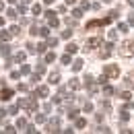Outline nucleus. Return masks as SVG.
I'll list each match as a JSON object with an SVG mask.
<instances>
[{
    "label": "nucleus",
    "mask_w": 134,
    "mask_h": 134,
    "mask_svg": "<svg viewBox=\"0 0 134 134\" xmlns=\"http://www.w3.org/2000/svg\"><path fill=\"white\" fill-rule=\"evenodd\" d=\"M120 54H122V56H126V58H128V56H132V54H134V41H124V43H122V48H120Z\"/></svg>",
    "instance_id": "obj_1"
},
{
    "label": "nucleus",
    "mask_w": 134,
    "mask_h": 134,
    "mask_svg": "<svg viewBox=\"0 0 134 134\" xmlns=\"http://www.w3.org/2000/svg\"><path fill=\"white\" fill-rule=\"evenodd\" d=\"M46 17H48V25H50V27H58V19H56V15H54V13H46Z\"/></svg>",
    "instance_id": "obj_2"
},
{
    "label": "nucleus",
    "mask_w": 134,
    "mask_h": 134,
    "mask_svg": "<svg viewBox=\"0 0 134 134\" xmlns=\"http://www.w3.org/2000/svg\"><path fill=\"white\" fill-rule=\"evenodd\" d=\"M10 97H13V91H10V89H4V91H0V99H2V101H8Z\"/></svg>",
    "instance_id": "obj_3"
},
{
    "label": "nucleus",
    "mask_w": 134,
    "mask_h": 134,
    "mask_svg": "<svg viewBox=\"0 0 134 134\" xmlns=\"http://www.w3.org/2000/svg\"><path fill=\"white\" fill-rule=\"evenodd\" d=\"M58 126H60V124H58V120H52L50 124H48V132H60V130H58Z\"/></svg>",
    "instance_id": "obj_4"
},
{
    "label": "nucleus",
    "mask_w": 134,
    "mask_h": 134,
    "mask_svg": "<svg viewBox=\"0 0 134 134\" xmlns=\"http://www.w3.org/2000/svg\"><path fill=\"white\" fill-rule=\"evenodd\" d=\"M105 74L107 76H118V68L116 66H105Z\"/></svg>",
    "instance_id": "obj_5"
},
{
    "label": "nucleus",
    "mask_w": 134,
    "mask_h": 134,
    "mask_svg": "<svg viewBox=\"0 0 134 134\" xmlns=\"http://www.w3.org/2000/svg\"><path fill=\"white\" fill-rule=\"evenodd\" d=\"M101 43V39H97V37H93V39H89V41H87V46H89V48H95V46H99Z\"/></svg>",
    "instance_id": "obj_6"
},
{
    "label": "nucleus",
    "mask_w": 134,
    "mask_h": 134,
    "mask_svg": "<svg viewBox=\"0 0 134 134\" xmlns=\"http://www.w3.org/2000/svg\"><path fill=\"white\" fill-rule=\"evenodd\" d=\"M83 60H76V62H74V64H72V70H74V72H79V70H81V68H83Z\"/></svg>",
    "instance_id": "obj_7"
},
{
    "label": "nucleus",
    "mask_w": 134,
    "mask_h": 134,
    "mask_svg": "<svg viewBox=\"0 0 134 134\" xmlns=\"http://www.w3.org/2000/svg\"><path fill=\"white\" fill-rule=\"evenodd\" d=\"M58 79H60V74H58V72H52V74H50V83H52V85L58 83Z\"/></svg>",
    "instance_id": "obj_8"
},
{
    "label": "nucleus",
    "mask_w": 134,
    "mask_h": 134,
    "mask_svg": "<svg viewBox=\"0 0 134 134\" xmlns=\"http://www.w3.org/2000/svg\"><path fill=\"white\" fill-rule=\"evenodd\" d=\"M37 95H41V97H48V87H39V89H37Z\"/></svg>",
    "instance_id": "obj_9"
},
{
    "label": "nucleus",
    "mask_w": 134,
    "mask_h": 134,
    "mask_svg": "<svg viewBox=\"0 0 134 134\" xmlns=\"http://www.w3.org/2000/svg\"><path fill=\"white\" fill-rule=\"evenodd\" d=\"M85 126H87V120H85V118H79V120H76V128H85Z\"/></svg>",
    "instance_id": "obj_10"
},
{
    "label": "nucleus",
    "mask_w": 134,
    "mask_h": 134,
    "mask_svg": "<svg viewBox=\"0 0 134 134\" xmlns=\"http://www.w3.org/2000/svg\"><path fill=\"white\" fill-rule=\"evenodd\" d=\"M76 50H79V46H76V43H70V46L66 48V52H68V54H74Z\"/></svg>",
    "instance_id": "obj_11"
},
{
    "label": "nucleus",
    "mask_w": 134,
    "mask_h": 134,
    "mask_svg": "<svg viewBox=\"0 0 134 134\" xmlns=\"http://www.w3.org/2000/svg\"><path fill=\"white\" fill-rule=\"evenodd\" d=\"M72 17H74V19H81V17H83V10H81V8H74V10H72Z\"/></svg>",
    "instance_id": "obj_12"
},
{
    "label": "nucleus",
    "mask_w": 134,
    "mask_h": 134,
    "mask_svg": "<svg viewBox=\"0 0 134 134\" xmlns=\"http://www.w3.org/2000/svg\"><path fill=\"white\" fill-rule=\"evenodd\" d=\"M31 13H33V15H39V13H41V6H39V4H33V6H31Z\"/></svg>",
    "instance_id": "obj_13"
},
{
    "label": "nucleus",
    "mask_w": 134,
    "mask_h": 134,
    "mask_svg": "<svg viewBox=\"0 0 134 134\" xmlns=\"http://www.w3.org/2000/svg\"><path fill=\"white\" fill-rule=\"evenodd\" d=\"M54 60H56V54H54V52L46 54V62H54Z\"/></svg>",
    "instance_id": "obj_14"
},
{
    "label": "nucleus",
    "mask_w": 134,
    "mask_h": 134,
    "mask_svg": "<svg viewBox=\"0 0 134 134\" xmlns=\"http://www.w3.org/2000/svg\"><path fill=\"white\" fill-rule=\"evenodd\" d=\"M79 87H81V83H79L76 79H72V81H70V89H74V91H76Z\"/></svg>",
    "instance_id": "obj_15"
},
{
    "label": "nucleus",
    "mask_w": 134,
    "mask_h": 134,
    "mask_svg": "<svg viewBox=\"0 0 134 134\" xmlns=\"http://www.w3.org/2000/svg\"><path fill=\"white\" fill-rule=\"evenodd\" d=\"M62 64H66V66H68V64H72V60H70L68 54H66V56H62Z\"/></svg>",
    "instance_id": "obj_16"
},
{
    "label": "nucleus",
    "mask_w": 134,
    "mask_h": 134,
    "mask_svg": "<svg viewBox=\"0 0 134 134\" xmlns=\"http://www.w3.org/2000/svg\"><path fill=\"white\" fill-rule=\"evenodd\" d=\"M48 33H50V29H48V27H43V29H39V35H41V37H48Z\"/></svg>",
    "instance_id": "obj_17"
},
{
    "label": "nucleus",
    "mask_w": 134,
    "mask_h": 134,
    "mask_svg": "<svg viewBox=\"0 0 134 134\" xmlns=\"http://www.w3.org/2000/svg\"><path fill=\"white\" fill-rule=\"evenodd\" d=\"M0 39H2V41H8V39H10V31H8V33H0Z\"/></svg>",
    "instance_id": "obj_18"
},
{
    "label": "nucleus",
    "mask_w": 134,
    "mask_h": 134,
    "mask_svg": "<svg viewBox=\"0 0 134 134\" xmlns=\"http://www.w3.org/2000/svg\"><path fill=\"white\" fill-rule=\"evenodd\" d=\"M0 52H2L4 56H8V54H10V48H8V46H2V48H0Z\"/></svg>",
    "instance_id": "obj_19"
},
{
    "label": "nucleus",
    "mask_w": 134,
    "mask_h": 134,
    "mask_svg": "<svg viewBox=\"0 0 134 134\" xmlns=\"http://www.w3.org/2000/svg\"><path fill=\"white\" fill-rule=\"evenodd\" d=\"M35 122H39V124L46 122V116H43V114H37V116H35Z\"/></svg>",
    "instance_id": "obj_20"
},
{
    "label": "nucleus",
    "mask_w": 134,
    "mask_h": 134,
    "mask_svg": "<svg viewBox=\"0 0 134 134\" xmlns=\"http://www.w3.org/2000/svg\"><path fill=\"white\" fill-rule=\"evenodd\" d=\"M19 33H21L19 27H17V25H13V27H10V35H19Z\"/></svg>",
    "instance_id": "obj_21"
},
{
    "label": "nucleus",
    "mask_w": 134,
    "mask_h": 134,
    "mask_svg": "<svg viewBox=\"0 0 134 134\" xmlns=\"http://www.w3.org/2000/svg\"><path fill=\"white\" fill-rule=\"evenodd\" d=\"M46 48H48L46 43H39V46H37V52H39V54H43V52H46Z\"/></svg>",
    "instance_id": "obj_22"
},
{
    "label": "nucleus",
    "mask_w": 134,
    "mask_h": 134,
    "mask_svg": "<svg viewBox=\"0 0 134 134\" xmlns=\"http://www.w3.org/2000/svg\"><path fill=\"white\" fill-rule=\"evenodd\" d=\"M21 60H25V54H23V52H21V54H17V56H15V62H21Z\"/></svg>",
    "instance_id": "obj_23"
},
{
    "label": "nucleus",
    "mask_w": 134,
    "mask_h": 134,
    "mask_svg": "<svg viewBox=\"0 0 134 134\" xmlns=\"http://www.w3.org/2000/svg\"><path fill=\"white\" fill-rule=\"evenodd\" d=\"M25 124H27V122H25L23 118H21V120H17V128H25Z\"/></svg>",
    "instance_id": "obj_24"
},
{
    "label": "nucleus",
    "mask_w": 134,
    "mask_h": 134,
    "mask_svg": "<svg viewBox=\"0 0 134 134\" xmlns=\"http://www.w3.org/2000/svg\"><path fill=\"white\" fill-rule=\"evenodd\" d=\"M128 118H130V114H128V111H122V116H120V120H122V122H126Z\"/></svg>",
    "instance_id": "obj_25"
},
{
    "label": "nucleus",
    "mask_w": 134,
    "mask_h": 134,
    "mask_svg": "<svg viewBox=\"0 0 134 134\" xmlns=\"http://www.w3.org/2000/svg\"><path fill=\"white\" fill-rule=\"evenodd\" d=\"M4 132H6V134H13V132H15V128H13V126H4Z\"/></svg>",
    "instance_id": "obj_26"
},
{
    "label": "nucleus",
    "mask_w": 134,
    "mask_h": 134,
    "mask_svg": "<svg viewBox=\"0 0 134 134\" xmlns=\"http://www.w3.org/2000/svg\"><path fill=\"white\" fill-rule=\"evenodd\" d=\"M103 93H105V95H111V93H114V89H111V87H105V89H103Z\"/></svg>",
    "instance_id": "obj_27"
},
{
    "label": "nucleus",
    "mask_w": 134,
    "mask_h": 134,
    "mask_svg": "<svg viewBox=\"0 0 134 134\" xmlns=\"http://www.w3.org/2000/svg\"><path fill=\"white\" fill-rule=\"evenodd\" d=\"M21 72H23V74H29V72H31V68H29V66H23V68H21Z\"/></svg>",
    "instance_id": "obj_28"
},
{
    "label": "nucleus",
    "mask_w": 134,
    "mask_h": 134,
    "mask_svg": "<svg viewBox=\"0 0 134 134\" xmlns=\"http://www.w3.org/2000/svg\"><path fill=\"white\" fill-rule=\"evenodd\" d=\"M97 132H109V128H107V126H99V128H97Z\"/></svg>",
    "instance_id": "obj_29"
},
{
    "label": "nucleus",
    "mask_w": 134,
    "mask_h": 134,
    "mask_svg": "<svg viewBox=\"0 0 134 134\" xmlns=\"http://www.w3.org/2000/svg\"><path fill=\"white\" fill-rule=\"evenodd\" d=\"M70 35H72V31H68V29H66V31H64V33H62V37H64V39H68V37H70Z\"/></svg>",
    "instance_id": "obj_30"
},
{
    "label": "nucleus",
    "mask_w": 134,
    "mask_h": 134,
    "mask_svg": "<svg viewBox=\"0 0 134 134\" xmlns=\"http://www.w3.org/2000/svg\"><path fill=\"white\" fill-rule=\"evenodd\" d=\"M74 4V0H66V6H72Z\"/></svg>",
    "instance_id": "obj_31"
},
{
    "label": "nucleus",
    "mask_w": 134,
    "mask_h": 134,
    "mask_svg": "<svg viewBox=\"0 0 134 134\" xmlns=\"http://www.w3.org/2000/svg\"><path fill=\"white\" fill-rule=\"evenodd\" d=\"M2 25H4V19H2V17H0V27H2Z\"/></svg>",
    "instance_id": "obj_32"
},
{
    "label": "nucleus",
    "mask_w": 134,
    "mask_h": 134,
    "mask_svg": "<svg viewBox=\"0 0 134 134\" xmlns=\"http://www.w3.org/2000/svg\"><path fill=\"white\" fill-rule=\"evenodd\" d=\"M43 2H46V4H52V2H54V0H43Z\"/></svg>",
    "instance_id": "obj_33"
},
{
    "label": "nucleus",
    "mask_w": 134,
    "mask_h": 134,
    "mask_svg": "<svg viewBox=\"0 0 134 134\" xmlns=\"http://www.w3.org/2000/svg\"><path fill=\"white\" fill-rule=\"evenodd\" d=\"M2 8H4V2H0V10H2Z\"/></svg>",
    "instance_id": "obj_34"
},
{
    "label": "nucleus",
    "mask_w": 134,
    "mask_h": 134,
    "mask_svg": "<svg viewBox=\"0 0 134 134\" xmlns=\"http://www.w3.org/2000/svg\"><path fill=\"white\" fill-rule=\"evenodd\" d=\"M128 4H132V6H134V0H128Z\"/></svg>",
    "instance_id": "obj_35"
},
{
    "label": "nucleus",
    "mask_w": 134,
    "mask_h": 134,
    "mask_svg": "<svg viewBox=\"0 0 134 134\" xmlns=\"http://www.w3.org/2000/svg\"><path fill=\"white\" fill-rule=\"evenodd\" d=\"M8 2H17V0H8Z\"/></svg>",
    "instance_id": "obj_36"
},
{
    "label": "nucleus",
    "mask_w": 134,
    "mask_h": 134,
    "mask_svg": "<svg viewBox=\"0 0 134 134\" xmlns=\"http://www.w3.org/2000/svg\"><path fill=\"white\" fill-rule=\"evenodd\" d=\"M103 2H111V0H103Z\"/></svg>",
    "instance_id": "obj_37"
}]
</instances>
